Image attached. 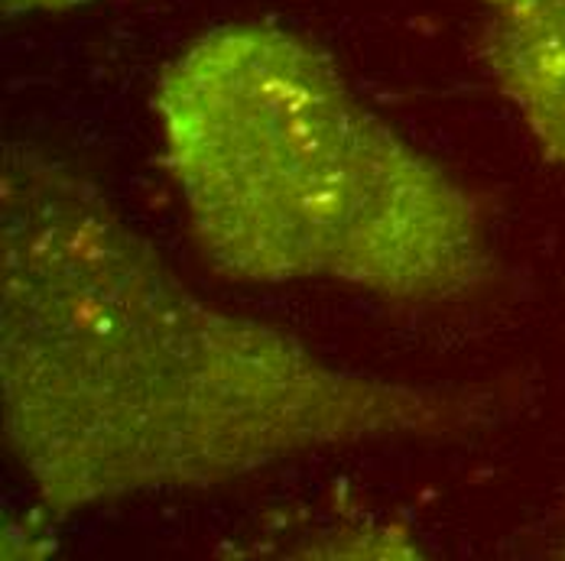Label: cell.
Listing matches in <instances>:
<instances>
[{
    "mask_svg": "<svg viewBox=\"0 0 565 561\" xmlns=\"http://www.w3.org/2000/svg\"><path fill=\"white\" fill-rule=\"evenodd\" d=\"M88 3H102V0H3L7 13H62V10H78Z\"/></svg>",
    "mask_w": 565,
    "mask_h": 561,
    "instance_id": "cell-4",
    "label": "cell"
},
{
    "mask_svg": "<svg viewBox=\"0 0 565 561\" xmlns=\"http://www.w3.org/2000/svg\"><path fill=\"white\" fill-rule=\"evenodd\" d=\"M484 58L533 140L565 169V0H484Z\"/></svg>",
    "mask_w": 565,
    "mask_h": 561,
    "instance_id": "cell-3",
    "label": "cell"
},
{
    "mask_svg": "<svg viewBox=\"0 0 565 561\" xmlns=\"http://www.w3.org/2000/svg\"><path fill=\"white\" fill-rule=\"evenodd\" d=\"M160 163L215 277L436 305L494 277L481 205L306 36L227 23L153 88Z\"/></svg>",
    "mask_w": 565,
    "mask_h": 561,
    "instance_id": "cell-2",
    "label": "cell"
},
{
    "mask_svg": "<svg viewBox=\"0 0 565 561\" xmlns=\"http://www.w3.org/2000/svg\"><path fill=\"white\" fill-rule=\"evenodd\" d=\"M498 396L332 364L199 295L72 160L0 163V432L50 519L209 490L302 454L436 442Z\"/></svg>",
    "mask_w": 565,
    "mask_h": 561,
    "instance_id": "cell-1",
    "label": "cell"
}]
</instances>
